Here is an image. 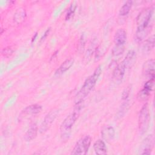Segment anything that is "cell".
<instances>
[{
  "label": "cell",
  "instance_id": "25",
  "mask_svg": "<svg viewBox=\"0 0 155 155\" xmlns=\"http://www.w3.org/2000/svg\"><path fill=\"white\" fill-rule=\"evenodd\" d=\"M154 86V78L150 79L147 82H146L143 85V88L147 89L150 91H152L153 90Z\"/></svg>",
  "mask_w": 155,
  "mask_h": 155
},
{
  "label": "cell",
  "instance_id": "21",
  "mask_svg": "<svg viewBox=\"0 0 155 155\" xmlns=\"http://www.w3.org/2000/svg\"><path fill=\"white\" fill-rule=\"evenodd\" d=\"M150 93H151V91L143 88L142 90H140L138 92L137 94V98L140 101H146L149 98L150 96Z\"/></svg>",
  "mask_w": 155,
  "mask_h": 155
},
{
  "label": "cell",
  "instance_id": "26",
  "mask_svg": "<svg viewBox=\"0 0 155 155\" xmlns=\"http://www.w3.org/2000/svg\"><path fill=\"white\" fill-rule=\"evenodd\" d=\"M93 48H94V44L91 45L89 47L88 49L87 50V52L85 53V57H84V59L86 60V62H88L90 60V59H91V56L93 55V53L94 52Z\"/></svg>",
  "mask_w": 155,
  "mask_h": 155
},
{
  "label": "cell",
  "instance_id": "17",
  "mask_svg": "<svg viewBox=\"0 0 155 155\" xmlns=\"http://www.w3.org/2000/svg\"><path fill=\"white\" fill-rule=\"evenodd\" d=\"M38 128L36 124H31L24 135V139L26 141L29 142L35 139L38 134Z\"/></svg>",
  "mask_w": 155,
  "mask_h": 155
},
{
  "label": "cell",
  "instance_id": "28",
  "mask_svg": "<svg viewBox=\"0 0 155 155\" xmlns=\"http://www.w3.org/2000/svg\"><path fill=\"white\" fill-rule=\"evenodd\" d=\"M12 53H13L12 50L11 48H7L3 49V50H2V54H4V56H5V55H7V54L10 55Z\"/></svg>",
  "mask_w": 155,
  "mask_h": 155
},
{
  "label": "cell",
  "instance_id": "19",
  "mask_svg": "<svg viewBox=\"0 0 155 155\" xmlns=\"http://www.w3.org/2000/svg\"><path fill=\"white\" fill-rule=\"evenodd\" d=\"M132 5H133V2L131 1H126L119 10V15L122 16L127 15L130 12V10L132 7Z\"/></svg>",
  "mask_w": 155,
  "mask_h": 155
},
{
  "label": "cell",
  "instance_id": "10",
  "mask_svg": "<svg viewBox=\"0 0 155 155\" xmlns=\"http://www.w3.org/2000/svg\"><path fill=\"white\" fill-rule=\"evenodd\" d=\"M101 136L102 139L107 142H111L115 136V130L111 125L104 126L101 130Z\"/></svg>",
  "mask_w": 155,
  "mask_h": 155
},
{
  "label": "cell",
  "instance_id": "14",
  "mask_svg": "<svg viewBox=\"0 0 155 155\" xmlns=\"http://www.w3.org/2000/svg\"><path fill=\"white\" fill-rule=\"evenodd\" d=\"M74 63V59L73 58H69L66 59L56 70L54 76L56 77H59L66 72L73 65Z\"/></svg>",
  "mask_w": 155,
  "mask_h": 155
},
{
  "label": "cell",
  "instance_id": "3",
  "mask_svg": "<svg viewBox=\"0 0 155 155\" xmlns=\"http://www.w3.org/2000/svg\"><path fill=\"white\" fill-rule=\"evenodd\" d=\"M150 111L147 104H145L141 108L138 116V128L141 134H144L149 126L150 124Z\"/></svg>",
  "mask_w": 155,
  "mask_h": 155
},
{
  "label": "cell",
  "instance_id": "30",
  "mask_svg": "<svg viewBox=\"0 0 155 155\" xmlns=\"http://www.w3.org/2000/svg\"><path fill=\"white\" fill-rule=\"evenodd\" d=\"M36 36H37V33H35V36H33V38H32V41H31L32 42L35 39V38H36Z\"/></svg>",
  "mask_w": 155,
  "mask_h": 155
},
{
  "label": "cell",
  "instance_id": "18",
  "mask_svg": "<svg viewBox=\"0 0 155 155\" xmlns=\"http://www.w3.org/2000/svg\"><path fill=\"white\" fill-rule=\"evenodd\" d=\"M154 47V36L152 35L149 37L143 45V51L144 53L151 51Z\"/></svg>",
  "mask_w": 155,
  "mask_h": 155
},
{
  "label": "cell",
  "instance_id": "15",
  "mask_svg": "<svg viewBox=\"0 0 155 155\" xmlns=\"http://www.w3.org/2000/svg\"><path fill=\"white\" fill-rule=\"evenodd\" d=\"M127 40V32L124 28H119L114 36L115 45H124Z\"/></svg>",
  "mask_w": 155,
  "mask_h": 155
},
{
  "label": "cell",
  "instance_id": "23",
  "mask_svg": "<svg viewBox=\"0 0 155 155\" xmlns=\"http://www.w3.org/2000/svg\"><path fill=\"white\" fill-rule=\"evenodd\" d=\"M76 8V5L71 4V5L68 8V10L67 12V13H66V15H65V19L66 20L70 19L73 16V15L75 12Z\"/></svg>",
  "mask_w": 155,
  "mask_h": 155
},
{
  "label": "cell",
  "instance_id": "8",
  "mask_svg": "<svg viewBox=\"0 0 155 155\" xmlns=\"http://www.w3.org/2000/svg\"><path fill=\"white\" fill-rule=\"evenodd\" d=\"M155 62L153 59L146 61L142 66V73L144 76L150 79L154 78Z\"/></svg>",
  "mask_w": 155,
  "mask_h": 155
},
{
  "label": "cell",
  "instance_id": "7",
  "mask_svg": "<svg viewBox=\"0 0 155 155\" xmlns=\"http://www.w3.org/2000/svg\"><path fill=\"white\" fill-rule=\"evenodd\" d=\"M42 107L39 104H35L28 105L21 111L19 115V119L23 120L24 118L28 116L36 115L42 111Z\"/></svg>",
  "mask_w": 155,
  "mask_h": 155
},
{
  "label": "cell",
  "instance_id": "9",
  "mask_svg": "<svg viewBox=\"0 0 155 155\" xmlns=\"http://www.w3.org/2000/svg\"><path fill=\"white\" fill-rule=\"evenodd\" d=\"M154 139L153 134L147 136L143 141L141 146L140 154L143 155H149L151 153L152 148L154 146Z\"/></svg>",
  "mask_w": 155,
  "mask_h": 155
},
{
  "label": "cell",
  "instance_id": "16",
  "mask_svg": "<svg viewBox=\"0 0 155 155\" xmlns=\"http://www.w3.org/2000/svg\"><path fill=\"white\" fill-rule=\"evenodd\" d=\"M93 149L96 154L104 155L107 153V148L105 142L102 139L97 140L93 144Z\"/></svg>",
  "mask_w": 155,
  "mask_h": 155
},
{
  "label": "cell",
  "instance_id": "12",
  "mask_svg": "<svg viewBox=\"0 0 155 155\" xmlns=\"http://www.w3.org/2000/svg\"><path fill=\"white\" fill-rule=\"evenodd\" d=\"M153 26H148L146 27H137L136 31L135 39L137 42H142L146 38L148 35L151 32Z\"/></svg>",
  "mask_w": 155,
  "mask_h": 155
},
{
  "label": "cell",
  "instance_id": "29",
  "mask_svg": "<svg viewBox=\"0 0 155 155\" xmlns=\"http://www.w3.org/2000/svg\"><path fill=\"white\" fill-rule=\"evenodd\" d=\"M50 31V28H47V30L45 31V32L44 33V35H43V36H42V38H41V41H43V40H44V39H45V38L48 36V33H49Z\"/></svg>",
  "mask_w": 155,
  "mask_h": 155
},
{
  "label": "cell",
  "instance_id": "22",
  "mask_svg": "<svg viewBox=\"0 0 155 155\" xmlns=\"http://www.w3.org/2000/svg\"><path fill=\"white\" fill-rule=\"evenodd\" d=\"M124 51V45H115V46L113 47L112 50V54L113 56H117L122 54Z\"/></svg>",
  "mask_w": 155,
  "mask_h": 155
},
{
  "label": "cell",
  "instance_id": "13",
  "mask_svg": "<svg viewBox=\"0 0 155 155\" xmlns=\"http://www.w3.org/2000/svg\"><path fill=\"white\" fill-rule=\"evenodd\" d=\"M126 68L121 62L119 64L113 71V78L117 82H120L124 76Z\"/></svg>",
  "mask_w": 155,
  "mask_h": 155
},
{
  "label": "cell",
  "instance_id": "27",
  "mask_svg": "<svg viewBox=\"0 0 155 155\" xmlns=\"http://www.w3.org/2000/svg\"><path fill=\"white\" fill-rule=\"evenodd\" d=\"M25 17V12L23 9H18V12H16V14L15 15V21H18L20 22L24 19Z\"/></svg>",
  "mask_w": 155,
  "mask_h": 155
},
{
  "label": "cell",
  "instance_id": "6",
  "mask_svg": "<svg viewBox=\"0 0 155 155\" xmlns=\"http://www.w3.org/2000/svg\"><path fill=\"white\" fill-rule=\"evenodd\" d=\"M58 114H59V110L57 108H54L51 111H50L46 114L39 128V131L41 133H44L45 131H47L48 129H49L52 123L57 117Z\"/></svg>",
  "mask_w": 155,
  "mask_h": 155
},
{
  "label": "cell",
  "instance_id": "20",
  "mask_svg": "<svg viewBox=\"0 0 155 155\" xmlns=\"http://www.w3.org/2000/svg\"><path fill=\"white\" fill-rule=\"evenodd\" d=\"M129 106H130L129 99L123 101V102H122V105H120V107L119 109V111H118V113H117V116L119 117H123L124 116V114L128 111V110L129 108Z\"/></svg>",
  "mask_w": 155,
  "mask_h": 155
},
{
  "label": "cell",
  "instance_id": "11",
  "mask_svg": "<svg viewBox=\"0 0 155 155\" xmlns=\"http://www.w3.org/2000/svg\"><path fill=\"white\" fill-rule=\"evenodd\" d=\"M136 53L134 50H131L127 52L122 63L123 64V65H124L126 69L130 68L134 65L136 62Z\"/></svg>",
  "mask_w": 155,
  "mask_h": 155
},
{
  "label": "cell",
  "instance_id": "2",
  "mask_svg": "<svg viewBox=\"0 0 155 155\" xmlns=\"http://www.w3.org/2000/svg\"><path fill=\"white\" fill-rule=\"evenodd\" d=\"M154 8L147 7L141 10L136 18L137 27L153 26V16Z\"/></svg>",
  "mask_w": 155,
  "mask_h": 155
},
{
  "label": "cell",
  "instance_id": "1",
  "mask_svg": "<svg viewBox=\"0 0 155 155\" xmlns=\"http://www.w3.org/2000/svg\"><path fill=\"white\" fill-rule=\"evenodd\" d=\"M101 66L99 65L97 67H96L93 73L85 81L82 87L76 94L74 99L75 103L84 101V99L85 98V97L89 94L91 90L95 86L96 82L101 74Z\"/></svg>",
  "mask_w": 155,
  "mask_h": 155
},
{
  "label": "cell",
  "instance_id": "5",
  "mask_svg": "<svg viewBox=\"0 0 155 155\" xmlns=\"http://www.w3.org/2000/svg\"><path fill=\"white\" fill-rule=\"evenodd\" d=\"M91 138L90 136H85L79 139L76 143L71 154L76 155H85L90 147Z\"/></svg>",
  "mask_w": 155,
  "mask_h": 155
},
{
  "label": "cell",
  "instance_id": "4",
  "mask_svg": "<svg viewBox=\"0 0 155 155\" xmlns=\"http://www.w3.org/2000/svg\"><path fill=\"white\" fill-rule=\"evenodd\" d=\"M79 115V113L73 111L72 113L67 116L63 120L60 126V131L61 135L64 137H67V136L70 135L71 128L76 122Z\"/></svg>",
  "mask_w": 155,
  "mask_h": 155
},
{
  "label": "cell",
  "instance_id": "24",
  "mask_svg": "<svg viewBox=\"0 0 155 155\" xmlns=\"http://www.w3.org/2000/svg\"><path fill=\"white\" fill-rule=\"evenodd\" d=\"M131 90V86L130 85H128L127 87L124 88L122 93V100L125 101L128 99V97L130 94V92Z\"/></svg>",
  "mask_w": 155,
  "mask_h": 155
}]
</instances>
